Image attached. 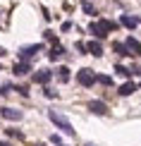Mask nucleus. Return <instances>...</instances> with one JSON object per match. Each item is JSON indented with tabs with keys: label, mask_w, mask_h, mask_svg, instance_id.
Returning <instances> with one entry per match:
<instances>
[{
	"label": "nucleus",
	"mask_w": 141,
	"mask_h": 146,
	"mask_svg": "<svg viewBox=\"0 0 141 146\" xmlns=\"http://www.w3.org/2000/svg\"><path fill=\"white\" fill-rule=\"evenodd\" d=\"M117 29V24L115 22H108V19H103V22H91L89 24V31L96 36V38H105V36L110 31H115Z\"/></svg>",
	"instance_id": "1"
},
{
	"label": "nucleus",
	"mask_w": 141,
	"mask_h": 146,
	"mask_svg": "<svg viewBox=\"0 0 141 146\" xmlns=\"http://www.w3.org/2000/svg\"><path fill=\"white\" fill-rule=\"evenodd\" d=\"M48 117H50V120H53V125L58 127V129H62V132H65L67 137H74V127L70 125V120H67L65 115H60V113L50 110V113H48Z\"/></svg>",
	"instance_id": "2"
},
{
	"label": "nucleus",
	"mask_w": 141,
	"mask_h": 146,
	"mask_svg": "<svg viewBox=\"0 0 141 146\" xmlns=\"http://www.w3.org/2000/svg\"><path fill=\"white\" fill-rule=\"evenodd\" d=\"M77 82L81 84V86H93L98 82V74H93L91 70H79L77 72Z\"/></svg>",
	"instance_id": "3"
},
{
	"label": "nucleus",
	"mask_w": 141,
	"mask_h": 146,
	"mask_svg": "<svg viewBox=\"0 0 141 146\" xmlns=\"http://www.w3.org/2000/svg\"><path fill=\"white\" fill-rule=\"evenodd\" d=\"M41 48H43V46H41V43H36V46H26V48H22V50H19V60H29V58H34L36 53L41 50Z\"/></svg>",
	"instance_id": "4"
},
{
	"label": "nucleus",
	"mask_w": 141,
	"mask_h": 146,
	"mask_svg": "<svg viewBox=\"0 0 141 146\" xmlns=\"http://www.w3.org/2000/svg\"><path fill=\"white\" fill-rule=\"evenodd\" d=\"M31 72V65H29V60H19V62H15V74L17 77H24Z\"/></svg>",
	"instance_id": "5"
},
{
	"label": "nucleus",
	"mask_w": 141,
	"mask_h": 146,
	"mask_svg": "<svg viewBox=\"0 0 141 146\" xmlns=\"http://www.w3.org/2000/svg\"><path fill=\"white\" fill-rule=\"evenodd\" d=\"M50 79H53V72H50V70H38V72L34 74V82H36V84H48Z\"/></svg>",
	"instance_id": "6"
},
{
	"label": "nucleus",
	"mask_w": 141,
	"mask_h": 146,
	"mask_svg": "<svg viewBox=\"0 0 141 146\" xmlns=\"http://www.w3.org/2000/svg\"><path fill=\"white\" fill-rule=\"evenodd\" d=\"M89 110L96 113V115H105V113H108V106H105L103 101H91V103H89Z\"/></svg>",
	"instance_id": "7"
},
{
	"label": "nucleus",
	"mask_w": 141,
	"mask_h": 146,
	"mask_svg": "<svg viewBox=\"0 0 141 146\" xmlns=\"http://www.w3.org/2000/svg\"><path fill=\"white\" fill-rule=\"evenodd\" d=\"M0 115H3L5 120H12V122H15V120H22V113L15 110V108H3V110H0Z\"/></svg>",
	"instance_id": "8"
},
{
	"label": "nucleus",
	"mask_w": 141,
	"mask_h": 146,
	"mask_svg": "<svg viewBox=\"0 0 141 146\" xmlns=\"http://www.w3.org/2000/svg\"><path fill=\"white\" fill-rule=\"evenodd\" d=\"M127 48H129V53H132V55H141V43H139L136 38H132V36L127 38Z\"/></svg>",
	"instance_id": "9"
},
{
	"label": "nucleus",
	"mask_w": 141,
	"mask_h": 146,
	"mask_svg": "<svg viewBox=\"0 0 141 146\" xmlns=\"http://www.w3.org/2000/svg\"><path fill=\"white\" fill-rule=\"evenodd\" d=\"M86 48H89L91 55H96V58L103 55V48H101V43H98V41H91V43H86Z\"/></svg>",
	"instance_id": "10"
},
{
	"label": "nucleus",
	"mask_w": 141,
	"mask_h": 146,
	"mask_svg": "<svg viewBox=\"0 0 141 146\" xmlns=\"http://www.w3.org/2000/svg\"><path fill=\"white\" fill-rule=\"evenodd\" d=\"M134 91H136V84L127 82V84H122V86H120V96H132Z\"/></svg>",
	"instance_id": "11"
},
{
	"label": "nucleus",
	"mask_w": 141,
	"mask_h": 146,
	"mask_svg": "<svg viewBox=\"0 0 141 146\" xmlns=\"http://www.w3.org/2000/svg\"><path fill=\"white\" fill-rule=\"evenodd\" d=\"M62 53H65V48L55 43V46L50 48V53H48V58H50V60H60V58H62Z\"/></svg>",
	"instance_id": "12"
},
{
	"label": "nucleus",
	"mask_w": 141,
	"mask_h": 146,
	"mask_svg": "<svg viewBox=\"0 0 141 146\" xmlns=\"http://www.w3.org/2000/svg\"><path fill=\"white\" fill-rule=\"evenodd\" d=\"M113 50L117 53V55H132L129 48H127V43H113Z\"/></svg>",
	"instance_id": "13"
},
{
	"label": "nucleus",
	"mask_w": 141,
	"mask_h": 146,
	"mask_svg": "<svg viewBox=\"0 0 141 146\" xmlns=\"http://www.w3.org/2000/svg\"><path fill=\"white\" fill-rule=\"evenodd\" d=\"M122 24H124L127 29H136V24H141V22L134 19V17H129V15H124V17H122Z\"/></svg>",
	"instance_id": "14"
},
{
	"label": "nucleus",
	"mask_w": 141,
	"mask_h": 146,
	"mask_svg": "<svg viewBox=\"0 0 141 146\" xmlns=\"http://www.w3.org/2000/svg\"><path fill=\"white\" fill-rule=\"evenodd\" d=\"M58 79H60V82H70V70H67V67H60V70H58Z\"/></svg>",
	"instance_id": "15"
},
{
	"label": "nucleus",
	"mask_w": 141,
	"mask_h": 146,
	"mask_svg": "<svg viewBox=\"0 0 141 146\" xmlns=\"http://www.w3.org/2000/svg\"><path fill=\"white\" fill-rule=\"evenodd\" d=\"M81 10L86 12V15H96V10H93V5H91V3H86V0H84V3H81Z\"/></svg>",
	"instance_id": "16"
},
{
	"label": "nucleus",
	"mask_w": 141,
	"mask_h": 146,
	"mask_svg": "<svg viewBox=\"0 0 141 146\" xmlns=\"http://www.w3.org/2000/svg\"><path fill=\"white\" fill-rule=\"evenodd\" d=\"M115 72H117V74H122V77H129V74H132V70L122 67V65H117V67H115Z\"/></svg>",
	"instance_id": "17"
},
{
	"label": "nucleus",
	"mask_w": 141,
	"mask_h": 146,
	"mask_svg": "<svg viewBox=\"0 0 141 146\" xmlns=\"http://www.w3.org/2000/svg\"><path fill=\"white\" fill-rule=\"evenodd\" d=\"M98 82H101V84H105V86H110V84H113V79H110L108 74H98Z\"/></svg>",
	"instance_id": "18"
},
{
	"label": "nucleus",
	"mask_w": 141,
	"mask_h": 146,
	"mask_svg": "<svg viewBox=\"0 0 141 146\" xmlns=\"http://www.w3.org/2000/svg\"><path fill=\"white\" fill-rule=\"evenodd\" d=\"M50 144H55V146H62V139H60L58 134H53V137H50Z\"/></svg>",
	"instance_id": "19"
},
{
	"label": "nucleus",
	"mask_w": 141,
	"mask_h": 146,
	"mask_svg": "<svg viewBox=\"0 0 141 146\" xmlns=\"http://www.w3.org/2000/svg\"><path fill=\"white\" fill-rule=\"evenodd\" d=\"M46 38H48V41H53V43H58V36H55L53 31H46Z\"/></svg>",
	"instance_id": "20"
},
{
	"label": "nucleus",
	"mask_w": 141,
	"mask_h": 146,
	"mask_svg": "<svg viewBox=\"0 0 141 146\" xmlns=\"http://www.w3.org/2000/svg\"><path fill=\"white\" fill-rule=\"evenodd\" d=\"M7 134H10V137H17V139H22V137H24L22 132H17V129H7Z\"/></svg>",
	"instance_id": "21"
},
{
	"label": "nucleus",
	"mask_w": 141,
	"mask_h": 146,
	"mask_svg": "<svg viewBox=\"0 0 141 146\" xmlns=\"http://www.w3.org/2000/svg\"><path fill=\"white\" fill-rule=\"evenodd\" d=\"M10 91H12V86H10V84H5V86H3V91H0V94L5 96V94H10Z\"/></svg>",
	"instance_id": "22"
},
{
	"label": "nucleus",
	"mask_w": 141,
	"mask_h": 146,
	"mask_svg": "<svg viewBox=\"0 0 141 146\" xmlns=\"http://www.w3.org/2000/svg\"><path fill=\"white\" fill-rule=\"evenodd\" d=\"M0 146H10V144H7V141H0Z\"/></svg>",
	"instance_id": "23"
},
{
	"label": "nucleus",
	"mask_w": 141,
	"mask_h": 146,
	"mask_svg": "<svg viewBox=\"0 0 141 146\" xmlns=\"http://www.w3.org/2000/svg\"><path fill=\"white\" fill-rule=\"evenodd\" d=\"M86 146H91V144H86Z\"/></svg>",
	"instance_id": "24"
},
{
	"label": "nucleus",
	"mask_w": 141,
	"mask_h": 146,
	"mask_svg": "<svg viewBox=\"0 0 141 146\" xmlns=\"http://www.w3.org/2000/svg\"><path fill=\"white\" fill-rule=\"evenodd\" d=\"M139 86H141V84H139Z\"/></svg>",
	"instance_id": "25"
},
{
	"label": "nucleus",
	"mask_w": 141,
	"mask_h": 146,
	"mask_svg": "<svg viewBox=\"0 0 141 146\" xmlns=\"http://www.w3.org/2000/svg\"><path fill=\"white\" fill-rule=\"evenodd\" d=\"M139 22H141V19H139Z\"/></svg>",
	"instance_id": "26"
}]
</instances>
